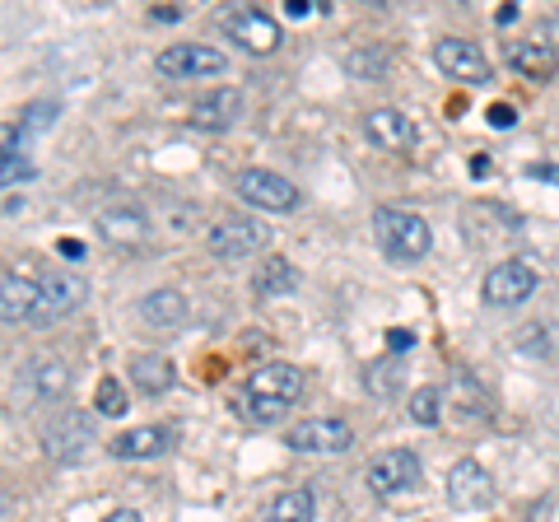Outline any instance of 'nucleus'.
I'll use <instances>...</instances> for the list:
<instances>
[{"label": "nucleus", "mask_w": 559, "mask_h": 522, "mask_svg": "<svg viewBox=\"0 0 559 522\" xmlns=\"http://www.w3.org/2000/svg\"><path fill=\"white\" fill-rule=\"evenodd\" d=\"M304 396V369H294V364H261V369L242 382V396H238V411L248 415L257 425H271L280 420L294 402Z\"/></svg>", "instance_id": "obj_1"}, {"label": "nucleus", "mask_w": 559, "mask_h": 522, "mask_svg": "<svg viewBox=\"0 0 559 522\" xmlns=\"http://www.w3.org/2000/svg\"><path fill=\"white\" fill-rule=\"evenodd\" d=\"M373 234H378V248L388 252L392 261H419V257H429V248H433L429 220H419L415 211H396V205L373 211Z\"/></svg>", "instance_id": "obj_2"}, {"label": "nucleus", "mask_w": 559, "mask_h": 522, "mask_svg": "<svg viewBox=\"0 0 559 522\" xmlns=\"http://www.w3.org/2000/svg\"><path fill=\"white\" fill-rule=\"evenodd\" d=\"M285 443L294 452H308V458H336V452H349V443H355V425L341 420V415H312V420L289 425Z\"/></svg>", "instance_id": "obj_3"}, {"label": "nucleus", "mask_w": 559, "mask_h": 522, "mask_svg": "<svg viewBox=\"0 0 559 522\" xmlns=\"http://www.w3.org/2000/svg\"><path fill=\"white\" fill-rule=\"evenodd\" d=\"M532 289H536V266L522 257H509V261H499V266H489L485 285H480L489 308H518V304L532 299Z\"/></svg>", "instance_id": "obj_4"}, {"label": "nucleus", "mask_w": 559, "mask_h": 522, "mask_svg": "<svg viewBox=\"0 0 559 522\" xmlns=\"http://www.w3.org/2000/svg\"><path fill=\"white\" fill-rule=\"evenodd\" d=\"M210 242V252L224 257V261H242V257H257L261 248L271 242V229L261 220H248V215H229V220H219L215 229L205 234Z\"/></svg>", "instance_id": "obj_5"}, {"label": "nucleus", "mask_w": 559, "mask_h": 522, "mask_svg": "<svg viewBox=\"0 0 559 522\" xmlns=\"http://www.w3.org/2000/svg\"><path fill=\"white\" fill-rule=\"evenodd\" d=\"M154 66H159V75H168V80H205V75H219L229 61H224L219 47L173 43V47H164L159 57H154Z\"/></svg>", "instance_id": "obj_6"}, {"label": "nucleus", "mask_w": 559, "mask_h": 522, "mask_svg": "<svg viewBox=\"0 0 559 522\" xmlns=\"http://www.w3.org/2000/svg\"><path fill=\"white\" fill-rule=\"evenodd\" d=\"M43 448L57 462H80L94 448V415L90 411H66L43 429Z\"/></svg>", "instance_id": "obj_7"}, {"label": "nucleus", "mask_w": 559, "mask_h": 522, "mask_svg": "<svg viewBox=\"0 0 559 522\" xmlns=\"http://www.w3.org/2000/svg\"><path fill=\"white\" fill-rule=\"evenodd\" d=\"M224 33L238 43V47H248L252 57H271V51L280 47V24L271 20L266 10H252V5H234V10H224Z\"/></svg>", "instance_id": "obj_8"}, {"label": "nucleus", "mask_w": 559, "mask_h": 522, "mask_svg": "<svg viewBox=\"0 0 559 522\" xmlns=\"http://www.w3.org/2000/svg\"><path fill=\"white\" fill-rule=\"evenodd\" d=\"M238 197L257 205V211H294L304 197H299V187H294L289 178H280V173L271 168H242L238 173Z\"/></svg>", "instance_id": "obj_9"}, {"label": "nucleus", "mask_w": 559, "mask_h": 522, "mask_svg": "<svg viewBox=\"0 0 559 522\" xmlns=\"http://www.w3.org/2000/svg\"><path fill=\"white\" fill-rule=\"evenodd\" d=\"M38 289H43V304H38V318L33 322H57V318H70L84 299H90V285H84V275L75 271H43L38 275Z\"/></svg>", "instance_id": "obj_10"}, {"label": "nucleus", "mask_w": 559, "mask_h": 522, "mask_svg": "<svg viewBox=\"0 0 559 522\" xmlns=\"http://www.w3.org/2000/svg\"><path fill=\"white\" fill-rule=\"evenodd\" d=\"M448 503L457 513H476V509H485V503H495V476H489L476 458L452 462V472H448Z\"/></svg>", "instance_id": "obj_11"}, {"label": "nucleus", "mask_w": 559, "mask_h": 522, "mask_svg": "<svg viewBox=\"0 0 559 522\" xmlns=\"http://www.w3.org/2000/svg\"><path fill=\"white\" fill-rule=\"evenodd\" d=\"M433 66L448 75V80H462V84H485L489 80V61L476 43L466 38H439L433 43Z\"/></svg>", "instance_id": "obj_12"}, {"label": "nucleus", "mask_w": 559, "mask_h": 522, "mask_svg": "<svg viewBox=\"0 0 559 522\" xmlns=\"http://www.w3.org/2000/svg\"><path fill=\"white\" fill-rule=\"evenodd\" d=\"M419 481V458L411 448H388V452H378L373 466H369V490L373 495H401V490H411V485Z\"/></svg>", "instance_id": "obj_13"}, {"label": "nucleus", "mask_w": 559, "mask_h": 522, "mask_svg": "<svg viewBox=\"0 0 559 522\" xmlns=\"http://www.w3.org/2000/svg\"><path fill=\"white\" fill-rule=\"evenodd\" d=\"M38 304H43V289L33 275H20L14 266L0 271V312H5V322H33Z\"/></svg>", "instance_id": "obj_14"}, {"label": "nucleus", "mask_w": 559, "mask_h": 522, "mask_svg": "<svg viewBox=\"0 0 559 522\" xmlns=\"http://www.w3.org/2000/svg\"><path fill=\"white\" fill-rule=\"evenodd\" d=\"M173 439H178V434L164 429V425H140V429L117 434L112 458H121V462H154V458H164V452L173 448Z\"/></svg>", "instance_id": "obj_15"}, {"label": "nucleus", "mask_w": 559, "mask_h": 522, "mask_svg": "<svg viewBox=\"0 0 559 522\" xmlns=\"http://www.w3.org/2000/svg\"><path fill=\"white\" fill-rule=\"evenodd\" d=\"M364 135L378 145V150H411L415 145V121L406 112H396V108H373L369 117H364Z\"/></svg>", "instance_id": "obj_16"}, {"label": "nucleus", "mask_w": 559, "mask_h": 522, "mask_svg": "<svg viewBox=\"0 0 559 522\" xmlns=\"http://www.w3.org/2000/svg\"><path fill=\"white\" fill-rule=\"evenodd\" d=\"M238 117H242V94L238 90H215V94H205L197 108H191V127H201V131H229Z\"/></svg>", "instance_id": "obj_17"}, {"label": "nucleus", "mask_w": 559, "mask_h": 522, "mask_svg": "<svg viewBox=\"0 0 559 522\" xmlns=\"http://www.w3.org/2000/svg\"><path fill=\"white\" fill-rule=\"evenodd\" d=\"M509 66H513L518 75L546 84V80H555V71H559V57H555V47H546V43H513V47H509Z\"/></svg>", "instance_id": "obj_18"}, {"label": "nucleus", "mask_w": 559, "mask_h": 522, "mask_svg": "<svg viewBox=\"0 0 559 522\" xmlns=\"http://www.w3.org/2000/svg\"><path fill=\"white\" fill-rule=\"evenodd\" d=\"M140 318L150 327H182L187 322V299L178 289H150L140 299Z\"/></svg>", "instance_id": "obj_19"}, {"label": "nucleus", "mask_w": 559, "mask_h": 522, "mask_svg": "<svg viewBox=\"0 0 559 522\" xmlns=\"http://www.w3.org/2000/svg\"><path fill=\"white\" fill-rule=\"evenodd\" d=\"M98 229H103V238H108V242H140L150 234V220L140 211H131V205H117V211L98 215Z\"/></svg>", "instance_id": "obj_20"}, {"label": "nucleus", "mask_w": 559, "mask_h": 522, "mask_svg": "<svg viewBox=\"0 0 559 522\" xmlns=\"http://www.w3.org/2000/svg\"><path fill=\"white\" fill-rule=\"evenodd\" d=\"M131 382L140 392H150V396H159L173 388V364L164 355H135L131 359Z\"/></svg>", "instance_id": "obj_21"}, {"label": "nucleus", "mask_w": 559, "mask_h": 522, "mask_svg": "<svg viewBox=\"0 0 559 522\" xmlns=\"http://www.w3.org/2000/svg\"><path fill=\"white\" fill-rule=\"evenodd\" d=\"M312 509H318V499H312V490H280L275 503L266 509V522H312Z\"/></svg>", "instance_id": "obj_22"}, {"label": "nucleus", "mask_w": 559, "mask_h": 522, "mask_svg": "<svg viewBox=\"0 0 559 522\" xmlns=\"http://www.w3.org/2000/svg\"><path fill=\"white\" fill-rule=\"evenodd\" d=\"M294 285H299V271H294V261L285 257H271L266 266H257V294H289Z\"/></svg>", "instance_id": "obj_23"}, {"label": "nucleus", "mask_w": 559, "mask_h": 522, "mask_svg": "<svg viewBox=\"0 0 559 522\" xmlns=\"http://www.w3.org/2000/svg\"><path fill=\"white\" fill-rule=\"evenodd\" d=\"M28 378H33V392H38V396H61L66 382H70V369L61 359H33Z\"/></svg>", "instance_id": "obj_24"}, {"label": "nucleus", "mask_w": 559, "mask_h": 522, "mask_svg": "<svg viewBox=\"0 0 559 522\" xmlns=\"http://www.w3.org/2000/svg\"><path fill=\"white\" fill-rule=\"evenodd\" d=\"M452 402H457V420H489V402L480 396V388L471 378H457L452 382Z\"/></svg>", "instance_id": "obj_25"}, {"label": "nucleus", "mask_w": 559, "mask_h": 522, "mask_svg": "<svg viewBox=\"0 0 559 522\" xmlns=\"http://www.w3.org/2000/svg\"><path fill=\"white\" fill-rule=\"evenodd\" d=\"M439 406H443V392H439V388H415V392H411V420H415V425L433 429V425L443 420Z\"/></svg>", "instance_id": "obj_26"}, {"label": "nucleus", "mask_w": 559, "mask_h": 522, "mask_svg": "<svg viewBox=\"0 0 559 522\" xmlns=\"http://www.w3.org/2000/svg\"><path fill=\"white\" fill-rule=\"evenodd\" d=\"M94 415H127V388H121V378H103L98 382Z\"/></svg>", "instance_id": "obj_27"}, {"label": "nucleus", "mask_w": 559, "mask_h": 522, "mask_svg": "<svg viewBox=\"0 0 559 522\" xmlns=\"http://www.w3.org/2000/svg\"><path fill=\"white\" fill-rule=\"evenodd\" d=\"M396 388H401V364H392V359L369 364V392L373 396H392Z\"/></svg>", "instance_id": "obj_28"}, {"label": "nucleus", "mask_w": 559, "mask_h": 522, "mask_svg": "<svg viewBox=\"0 0 559 522\" xmlns=\"http://www.w3.org/2000/svg\"><path fill=\"white\" fill-rule=\"evenodd\" d=\"M388 51H364V57H349V71H364V75H369V80H382V71H388Z\"/></svg>", "instance_id": "obj_29"}, {"label": "nucleus", "mask_w": 559, "mask_h": 522, "mask_svg": "<svg viewBox=\"0 0 559 522\" xmlns=\"http://www.w3.org/2000/svg\"><path fill=\"white\" fill-rule=\"evenodd\" d=\"M51 117H57V108H51V103H28L24 117H20V135H28V131H43Z\"/></svg>", "instance_id": "obj_30"}, {"label": "nucleus", "mask_w": 559, "mask_h": 522, "mask_svg": "<svg viewBox=\"0 0 559 522\" xmlns=\"http://www.w3.org/2000/svg\"><path fill=\"white\" fill-rule=\"evenodd\" d=\"M489 127H495V131H509V127H518V112L509 108V103H495V108H489Z\"/></svg>", "instance_id": "obj_31"}, {"label": "nucleus", "mask_w": 559, "mask_h": 522, "mask_svg": "<svg viewBox=\"0 0 559 522\" xmlns=\"http://www.w3.org/2000/svg\"><path fill=\"white\" fill-rule=\"evenodd\" d=\"M415 345V332H406V327H396V332H388V351H396V355H406Z\"/></svg>", "instance_id": "obj_32"}, {"label": "nucleus", "mask_w": 559, "mask_h": 522, "mask_svg": "<svg viewBox=\"0 0 559 522\" xmlns=\"http://www.w3.org/2000/svg\"><path fill=\"white\" fill-rule=\"evenodd\" d=\"M527 178H536V182H555V187H559V164H532V168H527Z\"/></svg>", "instance_id": "obj_33"}, {"label": "nucleus", "mask_w": 559, "mask_h": 522, "mask_svg": "<svg viewBox=\"0 0 559 522\" xmlns=\"http://www.w3.org/2000/svg\"><path fill=\"white\" fill-rule=\"evenodd\" d=\"M289 20H304V14H312V0H289Z\"/></svg>", "instance_id": "obj_34"}, {"label": "nucleus", "mask_w": 559, "mask_h": 522, "mask_svg": "<svg viewBox=\"0 0 559 522\" xmlns=\"http://www.w3.org/2000/svg\"><path fill=\"white\" fill-rule=\"evenodd\" d=\"M103 522H140V513H135V509H112Z\"/></svg>", "instance_id": "obj_35"}, {"label": "nucleus", "mask_w": 559, "mask_h": 522, "mask_svg": "<svg viewBox=\"0 0 559 522\" xmlns=\"http://www.w3.org/2000/svg\"><path fill=\"white\" fill-rule=\"evenodd\" d=\"M513 20H518V5H503V10L495 14V24H499V28H503V24H513Z\"/></svg>", "instance_id": "obj_36"}]
</instances>
